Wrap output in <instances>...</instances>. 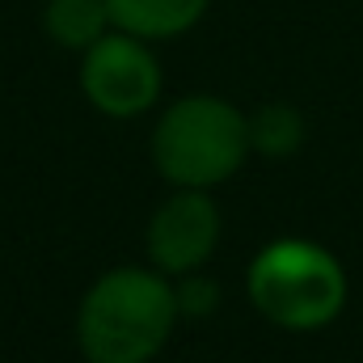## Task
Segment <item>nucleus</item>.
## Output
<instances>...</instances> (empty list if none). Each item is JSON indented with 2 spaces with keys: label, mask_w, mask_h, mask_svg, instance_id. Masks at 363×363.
Instances as JSON below:
<instances>
[{
  "label": "nucleus",
  "mask_w": 363,
  "mask_h": 363,
  "mask_svg": "<svg viewBox=\"0 0 363 363\" xmlns=\"http://www.w3.org/2000/svg\"><path fill=\"white\" fill-rule=\"evenodd\" d=\"M174 279L144 267H110L77 304V347L85 363H152L178 330Z\"/></svg>",
  "instance_id": "f257e3e1"
},
{
  "label": "nucleus",
  "mask_w": 363,
  "mask_h": 363,
  "mask_svg": "<svg viewBox=\"0 0 363 363\" xmlns=\"http://www.w3.org/2000/svg\"><path fill=\"white\" fill-rule=\"evenodd\" d=\"M148 157L169 190H216L254 157L250 110L220 93H182L157 110Z\"/></svg>",
  "instance_id": "f03ea898"
},
{
  "label": "nucleus",
  "mask_w": 363,
  "mask_h": 363,
  "mask_svg": "<svg viewBox=\"0 0 363 363\" xmlns=\"http://www.w3.org/2000/svg\"><path fill=\"white\" fill-rule=\"evenodd\" d=\"M254 313L283 334L330 330L351 300V274L334 250L308 237H274L245 267Z\"/></svg>",
  "instance_id": "7ed1b4c3"
},
{
  "label": "nucleus",
  "mask_w": 363,
  "mask_h": 363,
  "mask_svg": "<svg viewBox=\"0 0 363 363\" xmlns=\"http://www.w3.org/2000/svg\"><path fill=\"white\" fill-rule=\"evenodd\" d=\"M77 85L101 118L131 123L152 110H161L165 97V64L152 43L110 30L97 38L85 55H77Z\"/></svg>",
  "instance_id": "20e7f679"
},
{
  "label": "nucleus",
  "mask_w": 363,
  "mask_h": 363,
  "mask_svg": "<svg viewBox=\"0 0 363 363\" xmlns=\"http://www.w3.org/2000/svg\"><path fill=\"white\" fill-rule=\"evenodd\" d=\"M224 237V211L211 190H169L144 228V262L165 279L207 271Z\"/></svg>",
  "instance_id": "39448f33"
},
{
  "label": "nucleus",
  "mask_w": 363,
  "mask_h": 363,
  "mask_svg": "<svg viewBox=\"0 0 363 363\" xmlns=\"http://www.w3.org/2000/svg\"><path fill=\"white\" fill-rule=\"evenodd\" d=\"M106 9H110L114 30L135 34L157 47V43H174L199 30L211 0H106Z\"/></svg>",
  "instance_id": "423d86ee"
},
{
  "label": "nucleus",
  "mask_w": 363,
  "mask_h": 363,
  "mask_svg": "<svg viewBox=\"0 0 363 363\" xmlns=\"http://www.w3.org/2000/svg\"><path fill=\"white\" fill-rule=\"evenodd\" d=\"M114 30L106 0H47L43 4V34L51 47L85 55L97 38Z\"/></svg>",
  "instance_id": "0eeeda50"
},
{
  "label": "nucleus",
  "mask_w": 363,
  "mask_h": 363,
  "mask_svg": "<svg viewBox=\"0 0 363 363\" xmlns=\"http://www.w3.org/2000/svg\"><path fill=\"white\" fill-rule=\"evenodd\" d=\"M308 140V118L291 101H262L250 110V148L254 157L267 161H287L304 148Z\"/></svg>",
  "instance_id": "6e6552de"
},
{
  "label": "nucleus",
  "mask_w": 363,
  "mask_h": 363,
  "mask_svg": "<svg viewBox=\"0 0 363 363\" xmlns=\"http://www.w3.org/2000/svg\"><path fill=\"white\" fill-rule=\"evenodd\" d=\"M174 300H178L182 321H203V317L220 313L224 291H220V283L207 271H190V274H182V279H174Z\"/></svg>",
  "instance_id": "1a4fd4ad"
}]
</instances>
